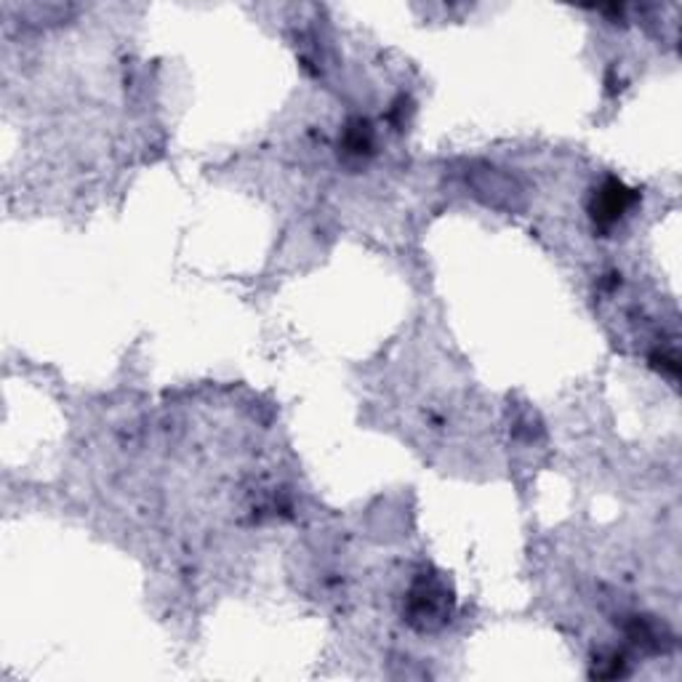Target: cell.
<instances>
[{"mask_svg":"<svg viewBox=\"0 0 682 682\" xmlns=\"http://www.w3.org/2000/svg\"><path fill=\"white\" fill-rule=\"evenodd\" d=\"M448 589L437 579L419 576L408 592V621L419 629H435L448 615Z\"/></svg>","mask_w":682,"mask_h":682,"instance_id":"obj_1","label":"cell"},{"mask_svg":"<svg viewBox=\"0 0 682 682\" xmlns=\"http://www.w3.org/2000/svg\"><path fill=\"white\" fill-rule=\"evenodd\" d=\"M632 201H634L632 190H627L624 184L611 179V182H608L605 187H600L598 195H594L592 216L598 218V224H602V227H611V224H615L627 214Z\"/></svg>","mask_w":682,"mask_h":682,"instance_id":"obj_2","label":"cell"}]
</instances>
